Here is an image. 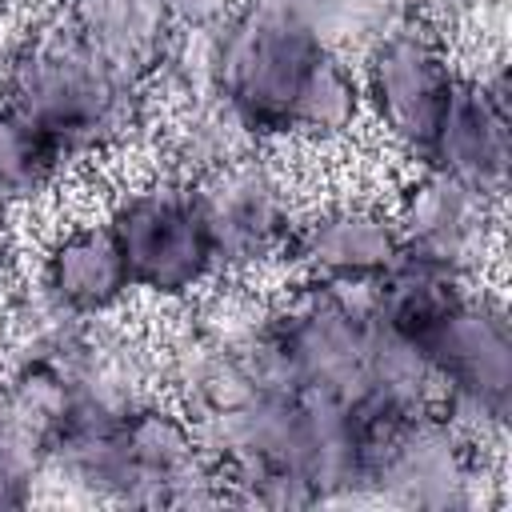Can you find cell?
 I'll return each instance as SVG.
<instances>
[{"label": "cell", "instance_id": "cell-6", "mask_svg": "<svg viewBox=\"0 0 512 512\" xmlns=\"http://www.w3.org/2000/svg\"><path fill=\"white\" fill-rule=\"evenodd\" d=\"M216 276L244 280L272 264H284L292 228H296V200L276 164L248 152L220 172L196 180Z\"/></svg>", "mask_w": 512, "mask_h": 512}, {"label": "cell", "instance_id": "cell-13", "mask_svg": "<svg viewBox=\"0 0 512 512\" xmlns=\"http://www.w3.org/2000/svg\"><path fill=\"white\" fill-rule=\"evenodd\" d=\"M468 292H472V284L464 276H456L432 260L400 252V260L380 280H372V308H376V320L420 340Z\"/></svg>", "mask_w": 512, "mask_h": 512}, {"label": "cell", "instance_id": "cell-12", "mask_svg": "<svg viewBox=\"0 0 512 512\" xmlns=\"http://www.w3.org/2000/svg\"><path fill=\"white\" fill-rule=\"evenodd\" d=\"M64 24L140 84H152L168 68L180 40L168 0H68Z\"/></svg>", "mask_w": 512, "mask_h": 512}, {"label": "cell", "instance_id": "cell-4", "mask_svg": "<svg viewBox=\"0 0 512 512\" xmlns=\"http://www.w3.org/2000/svg\"><path fill=\"white\" fill-rule=\"evenodd\" d=\"M360 52L364 108L372 112L380 132L420 164L460 80V68L444 48V36L424 20L408 16L376 40H368Z\"/></svg>", "mask_w": 512, "mask_h": 512}, {"label": "cell", "instance_id": "cell-15", "mask_svg": "<svg viewBox=\"0 0 512 512\" xmlns=\"http://www.w3.org/2000/svg\"><path fill=\"white\" fill-rule=\"evenodd\" d=\"M360 116H364L360 72L348 64L344 52L324 48L296 92V104L288 116V140L332 144V140H344L360 124Z\"/></svg>", "mask_w": 512, "mask_h": 512}, {"label": "cell", "instance_id": "cell-10", "mask_svg": "<svg viewBox=\"0 0 512 512\" xmlns=\"http://www.w3.org/2000/svg\"><path fill=\"white\" fill-rule=\"evenodd\" d=\"M392 216H396L400 248L408 256L432 260L464 276L468 284L480 276L492 244V224H496L492 200H484L456 176L420 164V176L404 188Z\"/></svg>", "mask_w": 512, "mask_h": 512}, {"label": "cell", "instance_id": "cell-2", "mask_svg": "<svg viewBox=\"0 0 512 512\" xmlns=\"http://www.w3.org/2000/svg\"><path fill=\"white\" fill-rule=\"evenodd\" d=\"M440 376V412L480 448H496L512 416V328L488 292H468L420 336Z\"/></svg>", "mask_w": 512, "mask_h": 512}, {"label": "cell", "instance_id": "cell-9", "mask_svg": "<svg viewBox=\"0 0 512 512\" xmlns=\"http://www.w3.org/2000/svg\"><path fill=\"white\" fill-rule=\"evenodd\" d=\"M60 380L68 388L64 420H124L140 404L164 396V360L160 348L136 336L132 328H112L88 320L68 356L60 360Z\"/></svg>", "mask_w": 512, "mask_h": 512}, {"label": "cell", "instance_id": "cell-16", "mask_svg": "<svg viewBox=\"0 0 512 512\" xmlns=\"http://www.w3.org/2000/svg\"><path fill=\"white\" fill-rule=\"evenodd\" d=\"M68 164V148L48 128L0 100V196L8 204L40 200L60 184Z\"/></svg>", "mask_w": 512, "mask_h": 512}, {"label": "cell", "instance_id": "cell-5", "mask_svg": "<svg viewBox=\"0 0 512 512\" xmlns=\"http://www.w3.org/2000/svg\"><path fill=\"white\" fill-rule=\"evenodd\" d=\"M492 484L484 448L472 444L440 408L388 424L368 460L372 504L388 508H476Z\"/></svg>", "mask_w": 512, "mask_h": 512}, {"label": "cell", "instance_id": "cell-1", "mask_svg": "<svg viewBox=\"0 0 512 512\" xmlns=\"http://www.w3.org/2000/svg\"><path fill=\"white\" fill-rule=\"evenodd\" d=\"M0 100L32 116L80 160L120 148L144 128L148 84L112 68L56 20L8 48L0 60Z\"/></svg>", "mask_w": 512, "mask_h": 512}, {"label": "cell", "instance_id": "cell-8", "mask_svg": "<svg viewBox=\"0 0 512 512\" xmlns=\"http://www.w3.org/2000/svg\"><path fill=\"white\" fill-rule=\"evenodd\" d=\"M400 252L392 208L372 200H328L296 216L284 264L296 280L372 284L400 260Z\"/></svg>", "mask_w": 512, "mask_h": 512}, {"label": "cell", "instance_id": "cell-17", "mask_svg": "<svg viewBox=\"0 0 512 512\" xmlns=\"http://www.w3.org/2000/svg\"><path fill=\"white\" fill-rule=\"evenodd\" d=\"M8 200L0 196V288H16L12 284V252H8Z\"/></svg>", "mask_w": 512, "mask_h": 512}, {"label": "cell", "instance_id": "cell-14", "mask_svg": "<svg viewBox=\"0 0 512 512\" xmlns=\"http://www.w3.org/2000/svg\"><path fill=\"white\" fill-rule=\"evenodd\" d=\"M248 152H256V140L240 116L216 92H192L168 132V176L204 180Z\"/></svg>", "mask_w": 512, "mask_h": 512}, {"label": "cell", "instance_id": "cell-3", "mask_svg": "<svg viewBox=\"0 0 512 512\" xmlns=\"http://www.w3.org/2000/svg\"><path fill=\"white\" fill-rule=\"evenodd\" d=\"M108 228L128 264L132 292L188 300L216 276L196 180L164 176L124 192L108 212Z\"/></svg>", "mask_w": 512, "mask_h": 512}, {"label": "cell", "instance_id": "cell-11", "mask_svg": "<svg viewBox=\"0 0 512 512\" xmlns=\"http://www.w3.org/2000/svg\"><path fill=\"white\" fill-rule=\"evenodd\" d=\"M56 304L84 320H104L132 296L128 264L108 220H84L52 236L36 280Z\"/></svg>", "mask_w": 512, "mask_h": 512}, {"label": "cell", "instance_id": "cell-7", "mask_svg": "<svg viewBox=\"0 0 512 512\" xmlns=\"http://www.w3.org/2000/svg\"><path fill=\"white\" fill-rule=\"evenodd\" d=\"M420 164L456 176L492 204L504 200L512 172V108L500 60L480 76L460 72Z\"/></svg>", "mask_w": 512, "mask_h": 512}, {"label": "cell", "instance_id": "cell-18", "mask_svg": "<svg viewBox=\"0 0 512 512\" xmlns=\"http://www.w3.org/2000/svg\"><path fill=\"white\" fill-rule=\"evenodd\" d=\"M32 488H24V484H12V480H0V512L4 508H24V504H32Z\"/></svg>", "mask_w": 512, "mask_h": 512}]
</instances>
